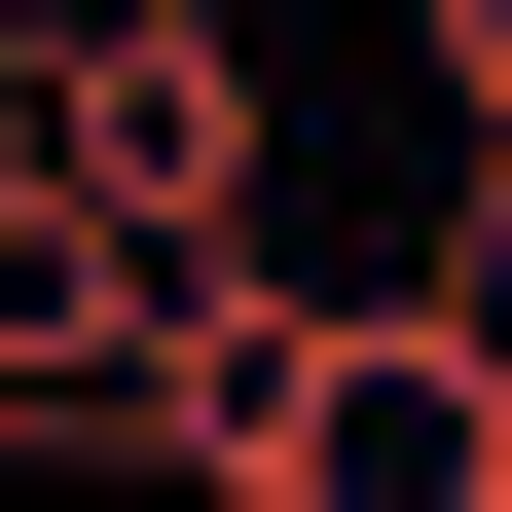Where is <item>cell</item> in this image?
<instances>
[{
  "instance_id": "obj_1",
  "label": "cell",
  "mask_w": 512,
  "mask_h": 512,
  "mask_svg": "<svg viewBox=\"0 0 512 512\" xmlns=\"http://www.w3.org/2000/svg\"><path fill=\"white\" fill-rule=\"evenodd\" d=\"M110 366H147V220L0 110V439H110Z\"/></svg>"
},
{
  "instance_id": "obj_2",
  "label": "cell",
  "mask_w": 512,
  "mask_h": 512,
  "mask_svg": "<svg viewBox=\"0 0 512 512\" xmlns=\"http://www.w3.org/2000/svg\"><path fill=\"white\" fill-rule=\"evenodd\" d=\"M439 147H512V0H439Z\"/></svg>"
}]
</instances>
